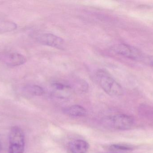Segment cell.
<instances>
[{
    "label": "cell",
    "mask_w": 153,
    "mask_h": 153,
    "mask_svg": "<svg viewBox=\"0 0 153 153\" xmlns=\"http://www.w3.org/2000/svg\"><path fill=\"white\" fill-rule=\"evenodd\" d=\"M96 78L102 89L112 97H119L124 93L121 85L105 69H100L96 73Z\"/></svg>",
    "instance_id": "6da1fadb"
},
{
    "label": "cell",
    "mask_w": 153,
    "mask_h": 153,
    "mask_svg": "<svg viewBox=\"0 0 153 153\" xmlns=\"http://www.w3.org/2000/svg\"><path fill=\"white\" fill-rule=\"evenodd\" d=\"M9 153H23L25 149V136L21 128L14 126L11 129L9 137Z\"/></svg>",
    "instance_id": "7a4b0ae2"
},
{
    "label": "cell",
    "mask_w": 153,
    "mask_h": 153,
    "mask_svg": "<svg viewBox=\"0 0 153 153\" xmlns=\"http://www.w3.org/2000/svg\"><path fill=\"white\" fill-rule=\"evenodd\" d=\"M109 124L111 126L118 130H127L133 126L134 119L130 116L124 114L115 115L109 118Z\"/></svg>",
    "instance_id": "3957f363"
},
{
    "label": "cell",
    "mask_w": 153,
    "mask_h": 153,
    "mask_svg": "<svg viewBox=\"0 0 153 153\" xmlns=\"http://www.w3.org/2000/svg\"><path fill=\"white\" fill-rule=\"evenodd\" d=\"M40 44L44 46L52 47L57 49H64L65 42L62 38L51 33L41 34L37 38Z\"/></svg>",
    "instance_id": "277c9868"
},
{
    "label": "cell",
    "mask_w": 153,
    "mask_h": 153,
    "mask_svg": "<svg viewBox=\"0 0 153 153\" xmlns=\"http://www.w3.org/2000/svg\"><path fill=\"white\" fill-rule=\"evenodd\" d=\"M114 52L125 57L134 60L142 58L141 52L134 47L125 44H118L113 47Z\"/></svg>",
    "instance_id": "5b68a950"
},
{
    "label": "cell",
    "mask_w": 153,
    "mask_h": 153,
    "mask_svg": "<svg viewBox=\"0 0 153 153\" xmlns=\"http://www.w3.org/2000/svg\"><path fill=\"white\" fill-rule=\"evenodd\" d=\"M0 60L5 64L13 66L22 65L27 62L26 57L18 53L2 54L0 55Z\"/></svg>",
    "instance_id": "8992f818"
},
{
    "label": "cell",
    "mask_w": 153,
    "mask_h": 153,
    "mask_svg": "<svg viewBox=\"0 0 153 153\" xmlns=\"http://www.w3.org/2000/svg\"><path fill=\"white\" fill-rule=\"evenodd\" d=\"M51 87L53 95L61 99L70 97L73 92L71 87L61 83H53L52 84Z\"/></svg>",
    "instance_id": "52a82bcc"
},
{
    "label": "cell",
    "mask_w": 153,
    "mask_h": 153,
    "mask_svg": "<svg viewBox=\"0 0 153 153\" xmlns=\"http://www.w3.org/2000/svg\"><path fill=\"white\" fill-rule=\"evenodd\" d=\"M68 147L71 153H86L89 145L85 141L78 139L69 143Z\"/></svg>",
    "instance_id": "ba28073f"
},
{
    "label": "cell",
    "mask_w": 153,
    "mask_h": 153,
    "mask_svg": "<svg viewBox=\"0 0 153 153\" xmlns=\"http://www.w3.org/2000/svg\"><path fill=\"white\" fill-rule=\"evenodd\" d=\"M63 112L66 115L72 117L85 116L87 114V111L83 107L76 105L65 108Z\"/></svg>",
    "instance_id": "9c48e42d"
},
{
    "label": "cell",
    "mask_w": 153,
    "mask_h": 153,
    "mask_svg": "<svg viewBox=\"0 0 153 153\" xmlns=\"http://www.w3.org/2000/svg\"><path fill=\"white\" fill-rule=\"evenodd\" d=\"M25 91L30 95L36 96H40L44 95L45 91L44 89L37 85H29L24 87Z\"/></svg>",
    "instance_id": "30bf717a"
},
{
    "label": "cell",
    "mask_w": 153,
    "mask_h": 153,
    "mask_svg": "<svg viewBox=\"0 0 153 153\" xmlns=\"http://www.w3.org/2000/svg\"><path fill=\"white\" fill-rule=\"evenodd\" d=\"M17 28V24L12 22L0 20V31H11Z\"/></svg>",
    "instance_id": "8fae6325"
},
{
    "label": "cell",
    "mask_w": 153,
    "mask_h": 153,
    "mask_svg": "<svg viewBox=\"0 0 153 153\" xmlns=\"http://www.w3.org/2000/svg\"><path fill=\"white\" fill-rule=\"evenodd\" d=\"M110 148L112 151H131L134 147L128 145L114 144L111 146Z\"/></svg>",
    "instance_id": "7c38bea8"
},
{
    "label": "cell",
    "mask_w": 153,
    "mask_h": 153,
    "mask_svg": "<svg viewBox=\"0 0 153 153\" xmlns=\"http://www.w3.org/2000/svg\"><path fill=\"white\" fill-rule=\"evenodd\" d=\"M149 62H150V64L152 66H153V56L150 57V60H149Z\"/></svg>",
    "instance_id": "4fadbf2b"
},
{
    "label": "cell",
    "mask_w": 153,
    "mask_h": 153,
    "mask_svg": "<svg viewBox=\"0 0 153 153\" xmlns=\"http://www.w3.org/2000/svg\"><path fill=\"white\" fill-rule=\"evenodd\" d=\"M2 149V145H1V140H0V151Z\"/></svg>",
    "instance_id": "5bb4252c"
}]
</instances>
